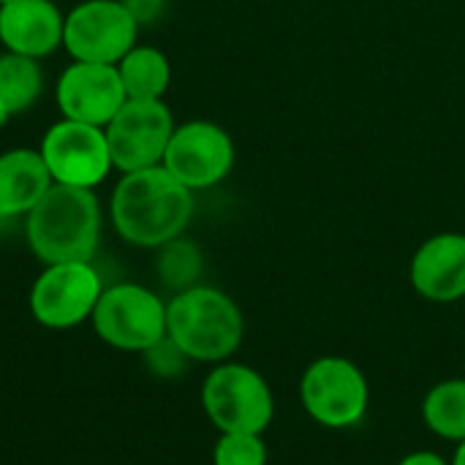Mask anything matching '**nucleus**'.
<instances>
[{
    "instance_id": "5",
    "label": "nucleus",
    "mask_w": 465,
    "mask_h": 465,
    "mask_svg": "<svg viewBox=\"0 0 465 465\" xmlns=\"http://www.w3.org/2000/svg\"><path fill=\"white\" fill-rule=\"evenodd\" d=\"M300 406L324 430L360 428L371 409V381L354 360L324 354L300 376Z\"/></svg>"
},
{
    "instance_id": "24",
    "label": "nucleus",
    "mask_w": 465,
    "mask_h": 465,
    "mask_svg": "<svg viewBox=\"0 0 465 465\" xmlns=\"http://www.w3.org/2000/svg\"><path fill=\"white\" fill-rule=\"evenodd\" d=\"M450 465H465V441L455 444V452L450 458Z\"/></svg>"
},
{
    "instance_id": "4",
    "label": "nucleus",
    "mask_w": 465,
    "mask_h": 465,
    "mask_svg": "<svg viewBox=\"0 0 465 465\" xmlns=\"http://www.w3.org/2000/svg\"><path fill=\"white\" fill-rule=\"evenodd\" d=\"M202 409L218 433H267L275 420V392L264 373L245 362H218L202 384Z\"/></svg>"
},
{
    "instance_id": "7",
    "label": "nucleus",
    "mask_w": 465,
    "mask_h": 465,
    "mask_svg": "<svg viewBox=\"0 0 465 465\" xmlns=\"http://www.w3.org/2000/svg\"><path fill=\"white\" fill-rule=\"evenodd\" d=\"M104 292L93 262L44 264L30 286V316L46 330H74L90 322Z\"/></svg>"
},
{
    "instance_id": "19",
    "label": "nucleus",
    "mask_w": 465,
    "mask_h": 465,
    "mask_svg": "<svg viewBox=\"0 0 465 465\" xmlns=\"http://www.w3.org/2000/svg\"><path fill=\"white\" fill-rule=\"evenodd\" d=\"M202 270H204V256L199 245L188 240L185 234L155 248V275L161 286L169 289L172 294L196 286L202 278Z\"/></svg>"
},
{
    "instance_id": "15",
    "label": "nucleus",
    "mask_w": 465,
    "mask_h": 465,
    "mask_svg": "<svg viewBox=\"0 0 465 465\" xmlns=\"http://www.w3.org/2000/svg\"><path fill=\"white\" fill-rule=\"evenodd\" d=\"M52 185V174L38 150L11 147L0 153V221H25Z\"/></svg>"
},
{
    "instance_id": "14",
    "label": "nucleus",
    "mask_w": 465,
    "mask_h": 465,
    "mask_svg": "<svg viewBox=\"0 0 465 465\" xmlns=\"http://www.w3.org/2000/svg\"><path fill=\"white\" fill-rule=\"evenodd\" d=\"M65 14L54 0H14L0 5V44L5 52L44 60L63 46Z\"/></svg>"
},
{
    "instance_id": "1",
    "label": "nucleus",
    "mask_w": 465,
    "mask_h": 465,
    "mask_svg": "<svg viewBox=\"0 0 465 465\" xmlns=\"http://www.w3.org/2000/svg\"><path fill=\"white\" fill-rule=\"evenodd\" d=\"M193 210V191L174 180L163 166L120 174L109 196V221L117 237L147 251L183 237Z\"/></svg>"
},
{
    "instance_id": "11",
    "label": "nucleus",
    "mask_w": 465,
    "mask_h": 465,
    "mask_svg": "<svg viewBox=\"0 0 465 465\" xmlns=\"http://www.w3.org/2000/svg\"><path fill=\"white\" fill-rule=\"evenodd\" d=\"M234 155V142L223 125L213 120H188L174 125L161 166L196 193L223 183L232 174Z\"/></svg>"
},
{
    "instance_id": "13",
    "label": "nucleus",
    "mask_w": 465,
    "mask_h": 465,
    "mask_svg": "<svg viewBox=\"0 0 465 465\" xmlns=\"http://www.w3.org/2000/svg\"><path fill=\"white\" fill-rule=\"evenodd\" d=\"M411 289L439 305L465 300V234L441 232L428 237L411 256Z\"/></svg>"
},
{
    "instance_id": "23",
    "label": "nucleus",
    "mask_w": 465,
    "mask_h": 465,
    "mask_svg": "<svg viewBox=\"0 0 465 465\" xmlns=\"http://www.w3.org/2000/svg\"><path fill=\"white\" fill-rule=\"evenodd\" d=\"M395 465H450V460L441 452H433V450H414V452L403 455Z\"/></svg>"
},
{
    "instance_id": "9",
    "label": "nucleus",
    "mask_w": 465,
    "mask_h": 465,
    "mask_svg": "<svg viewBox=\"0 0 465 465\" xmlns=\"http://www.w3.org/2000/svg\"><path fill=\"white\" fill-rule=\"evenodd\" d=\"M52 183L95 191L114 172L106 131L90 123L60 117L38 144Z\"/></svg>"
},
{
    "instance_id": "8",
    "label": "nucleus",
    "mask_w": 465,
    "mask_h": 465,
    "mask_svg": "<svg viewBox=\"0 0 465 465\" xmlns=\"http://www.w3.org/2000/svg\"><path fill=\"white\" fill-rule=\"evenodd\" d=\"M139 44V22L123 0H82L65 14L63 49L71 60L117 65Z\"/></svg>"
},
{
    "instance_id": "22",
    "label": "nucleus",
    "mask_w": 465,
    "mask_h": 465,
    "mask_svg": "<svg viewBox=\"0 0 465 465\" xmlns=\"http://www.w3.org/2000/svg\"><path fill=\"white\" fill-rule=\"evenodd\" d=\"M123 5L131 11V16L142 25H153L158 22V16L163 14L166 8V0H123Z\"/></svg>"
},
{
    "instance_id": "21",
    "label": "nucleus",
    "mask_w": 465,
    "mask_h": 465,
    "mask_svg": "<svg viewBox=\"0 0 465 465\" xmlns=\"http://www.w3.org/2000/svg\"><path fill=\"white\" fill-rule=\"evenodd\" d=\"M144 360H147V368L161 379H177L185 371V365L191 362L169 338H163L150 351H144Z\"/></svg>"
},
{
    "instance_id": "20",
    "label": "nucleus",
    "mask_w": 465,
    "mask_h": 465,
    "mask_svg": "<svg viewBox=\"0 0 465 465\" xmlns=\"http://www.w3.org/2000/svg\"><path fill=\"white\" fill-rule=\"evenodd\" d=\"M270 447L262 433H221L213 447V465H267Z\"/></svg>"
},
{
    "instance_id": "3",
    "label": "nucleus",
    "mask_w": 465,
    "mask_h": 465,
    "mask_svg": "<svg viewBox=\"0 0 465 465\" xmlns=\"http://www.w3.org/2000/svg\"><path fill=\"white\" fill-rule=\"evenodd\" d=\"M166 338L191 362L218 365L240 351L245 316L223 289L196 283L166 300Z\"/></svg>"
},
{
    "instance_id": "25",
    "label": "nucleus",
    "mask_w": 465,
    "mask_h": 465,
    "mask_svg": "<svg viewBox=\"0 0 465 465\" xmlns=\"http://www.w3.org/2000/svg\"><path fill=\"white\" fill-rule=\"evenodd\" d=\"M11 117H14V114H11V112L5 109V104L0 101V128H3V125H5V123L11 120Z\"/></svg>"
},
{
    "instance_id": "16",
    "label": "nucleus",
    "mask_w": 465,
    "mask_h": 465,
    "mask_svg": "<svg viewBox=\"0 0 465 465\" xmlns=\"http://www.w3.org/2000/svg\"><path fill=\"white\" fill-rule=\"evenodd\" d=\"M120 82L128 98L139 101H163L172 84V63L169 57L150 44H136L120 63H117Z\"/></svg>"
},
{
    "instance_id": "2",
    "label": "nucleus",
    "mask_w": 465,
    "mask_h": 465,
    "mask_svg": "<svg viewBox=\"0 0 465 465\" xmlns=\"http://www.w3.org/2000/svg\"><path fill=\"white\" fill-rule=\"evenodd\" d=\"M104 229V210L90 188L52 185L25 215V240L41 264L93 262Z\"/></svg>"
},
{
    "instance_id": "26",
    "label": "nucleus",
    "mask_w": 465,
    "mask_h": 465,
    "mask_svg": "<svg viewBox=\"0 0 465 465\" xmlns=\"http://www.w3.org/2000/svg\"><path fill=\"white\" fill-rule=\"evenodd\" d=\"M5 3H14V0H0V5H5Z\"/></svg>"
},
{
    "instance_id": "18",
    "label": "nucleus",
    "mask_w": 465,
    "mask_h": 465,
    "mask_svg": "<svg viewBox=\"0 0 465 465\" xmlns=\"http://www.w3.org/2000/svg\"><path fill=\"white\" fill-rule=\"evenodd\" d=\"M44 95V68L41 60L5 52L0 54V101L16 117L30 112Z\"/></svg>"
},
{
    "instance_id": "17",
    "label": "nucleus",
    "mask_w": 465,
    "mask_h": 465,
    "mask_svg": "<svg viewBox=\"0 0 465 465\" xmlns=\"http://www.w3.org/2000/svg\"><path fill=\"white\" fill-rule=\"evenodd\" d=\"M425 428L450 444L465 441V376L433 384L420 406Z\"/></svg>"
},
{
    "instance_id": "12",
    "label": "nucleus",
    "mask_w": 465,
    "mask_h": 465,
    "mask_svg": "<svg viewBox=\"0 0 465 465\" xmlns=\"http://www.w3.org/2000/svg\"><path fill=\"white\" fill-rule=\"evenodd\" d=\"M54 101L60 117L106 128V123L120 112L128 95L120 82L117 65L71 60L57 76Z\"/></svg>"
},
{
    "instance_id": "10",
    "label": "nucleus",
    "mask_w": 465,
    "mask_h": 465,
    "mask_svg": "<svg viewBox=\"0 0 465 465\" xmlns=\"http://www.w3.org/2000/svg\"><path fill=\"white\" fill-rule=\"evenodd\" d=\"M174 125V114L166 101L128 98L104 128L114 172L128 174L161 166Z\"/></svg>"
},
{
    "instance_id": "6",
    "label": "nucleus",
    "mask_w": 465,
    "mask_h": 465,
    "mask_svg": "<svg viewBox=\"0 0 465 465\" xmlns=\"http://www.w3.org/2000/svg\"><path fill=\"white\" fill-rule=\"evenodd\" d=\"M90 324L106 346L144 354L166 338V300L142 283H112L104 286Z\"/></svg>"
}]
</instances>
